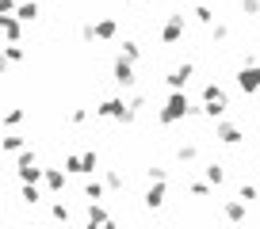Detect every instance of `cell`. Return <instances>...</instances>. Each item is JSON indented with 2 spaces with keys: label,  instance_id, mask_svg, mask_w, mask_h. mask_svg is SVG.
Instances as JSON below:
<instances>
[{
  "label": "cell",
  "instance_id": "6da1fadb",
  "mask_svg": "<svg viewBox=\"0 0 260 229\" xmlns=\"http://www.w3.org/2000/svg\"><path fill=\"white\" fill-rule=\"evenodd\" d=\"M184 119H199V107L187 99V92H172V96L165 99V107H157V123L176 126V123H184Z\"/></svg>",
  "mask_w": 260,
  "mask_h": 229
},
{
  "label": "cell",
  "instance_id": "7a4b0ae2",
  "mask_svg": "<svg viewBox=\"0 0 260 229\" xmlns=\"http://www.w3.org/2000/svg\"><path fill=\"white\" fill-rule=\"evenodd\" d=\"M96 119H115V123L130 126L138 114L126 107V99H122V96H107V99H100V103H96Z\"/></svg>",
  "mask_w": 260,
  "mask_h": 229
},
{
  "label": "cell",
  "instance_id": "3957f363",
  "mask_svg": "<svg viewBox=\"0 0 260 229\" xmlns=\"http://www.w3.org/2000/svg\"><path fill=\"white\" fill-rule=\"evenodd\" d=\"M184 27H187V16H180V12H172V16L165 19V27H161V34H157V39H161L165 46H176V42L184 39Z\"/></svg>",
  "mask_w": 260,
  "mask_h": 229
},
{
  "label": "cell",
  "instance_id": "277c9868",
  "mask_svg": "<svg viewBox=\"0 0 260 229\" xmlns=\"http://www.w3.org/2000/svg\"><path fill=\"white\" fill-rule=\"evenodd\" d=\"M111 81L119 84L122 92H126V88H134V84H138V69L130 65L126 57H115V65H111Z\"/></svg>",
  "mask_w": 260,
  "mask_h": 229
},
{
  "label": "cell",
  "instance_id": "5b68a950",
  "mask_svg": "<svg viewBox=\"0 0 260 229\" xmlns=\"http://www.w3.org/2000/svg\"><path fill=\"white\" fill-rule=\"evenodd\" d=\"M214 138H218L222 145L234 149V145H241V141H245V134H241V126H237V123H230V119H218V123H214Z\"/></svg>",
  "mask_w": 260,
  "mask_h": 229
},
{
  "label": "cell",
  "instance_id": "8992f818",
  "mask_svg": "<svg viewBox=\"0 0 260 229\" xmlns=\"http://www.w3.org/2000/svg\"><path fill=\"white\" fill-rule=\"evenodd\" d=\"M191 77H195V65H191V61H180V65L172 69L169 77H165V84H169L172 92H187V84H191Z\"/></svg>",
  "mask_w": 260,
  "mask_h": 229
},
{
  "label": "cell",
  "instance_id": "52a82bcc",
  "mask_svg": "<svg viewBox=\"0 0 260 229\" xmlns=\"http://www.w3.org/2000/svg\"><path fill=\"white\" fill-rule=\"evenodd\" d=\"M237 88H241L245 96H256L260 92V61L256 65H241L237 69Z\"/></svg>",
  "mask_w": 260,
  "mask_h": 229
},
{
  "label": "cell",
  "instance_id": "ba28073f",
  "mask_svg": "<svg viewBox=\"0 0 260 229\" xmlns=\"http://www.w3.org/2000/svg\"><path fill=\"white\" fill-rule=\"evenodd\" d=\"M222 218H226L230 225H241V221L249 218V206H245L241 199H222Z\"/></svg>",
  "mask_w": 260,
  "mask_h": 229
},
{
  "label": "cell",
  "instance_id": "9c48e42d",
  "mask_svg": "<svg viewBox=\"0 0 260 229\" xmlns=\"http://www.w3.org/2000/svg\"><path fill=\"white\" fill-rule=\"evenodd\" d=\"M92 34H96V42H111L115 34H119V19H115V16L96 19V23H92Z\"/></svg>",
  "mask_w": 260,
  "mask_h": 229
},
{
  "label": "cell",
  "instance_id": "30bf717a",
  "mask_svg": "<svg viewBox=\"0 0 260 229\" xmlns=\"http://www.w3.org/2000/svg\"><path fill=\"white\" fill-rule=\"evenodd\" d=\"M165 195H169V187H165V183H149V187H146V210H161V206H165Z\"/></svg>",
  "mask_w": 260,
  "mask_h": 229
},
{
  "label": "cell",
  "instance_id": "8fae6325",
  "mask_svg": "<svg viewBox=\"0 0 260 229\" xmlns=\"http://www.w3.org/2000/svg\"><path fill=\"white\" fill-rule=\"evenodd\" d=\"M119 57H126L130 65H138V61H142V42L138 39H122L119 42Z\"/></svg>",
  "mask_w": 260,
  "mask_h": 229
},
{
  "label": "cell",
  "instance_id": "7c38bea8",
  "mask_svg": "<svg viewBox=\"0 0 260 229\" xmlns=\"http://www.w3.org/2000/svg\"><path fill=\"white\" fill-rule=\"evenodd\" d=\"M203 103H222V107H230V96L222 92V84L207 81V84H203Z\"/></svg>",
  "mask_w": 260,
  "mask_h": 229
},
{
  "label": "cell",
  "instance_id": "4fadbf2b",
  "mask_svg": "<svg viewBox=\"0 0 260 229\" xmlns=\"http://www.w3.org/2000/svg\"><path fill=\"white\" fill-rule=\"evenodd\" d=\"M203 176H207V187H222V183H226V164H218V161H214V164H207V168H203Z\"/></svg>",
  "mask_w": 260,
  "mask_h": 229
},
{
  "label": "cell",
  "instance_id": "5bb4252c",
  "mask_svg": "<svg viewBox=\"0 0 260 229\" xmlns=\"http://www.w3.org/2000/svg\"><path fill=\"white\" fill-rule=\"evenodd\" d=\"M104 187L107 191H126V176L119 168H104Z\"/></svg>",
  "mask_w": 260,
  "mask_h": 229
},
{
  "label": "cell",
  "instance_id": "9a60e30c",
  "mask_svg": "<svg viewBox=\"0 0 260 229\" xmlns=\"http://www.w3.org/2000/svg\"><path fill=\"white\" fill-rule=\"evenodd\" d=\"M104 195H107L104 180H88L84 183V199H88V203H104Z\"/></svg>",
  "mask_w": 260,
  "mask_h": 229
},
{
  "label": "cell",
  "instance_id": "2e32d148",
  "mask_svg": "<svg viewBox=\"0 0 260 229\" xmlns=\"http://www.w3.org/2000/svg\"><path fill=\"white\" fill-rule=\"evenodd\" d=\"M195 157H199V145H195V141H180L176 145V161L180 164H191Z\"/></svg>",
  "mask_w": 260,
  "mask_h": 229
},
{
  "label": "cell",
  "instance_id": "e0dca14e",
  "mask_svg": "<svg viewBox=\"0 0 260 229\" xmlns=\"http://www.w3.org/2000/svg\"><path fill=\"white\" fill-rule=\"evenodd\" d=\"M107 218H111V210H107L104 203H88V221L92 225H104Z\"/></svg>",
  "mask_w": 260,
  "mask_h": 229
},
{
  "label": "cell",
  "instance_id": "ac0fdd59",
  "mask_svg": "<svg viewBox=\"0 0 260 229\" xmlns=\"http://www.w3.org/2000/svg\"><path fill=\"white\" fill-rule=\"evenodd\" d=\"M46 187L54 191V195H57V191H65V172L61 168H46Z\"/></svg>",
  "mask_w": 260,
  "mask_h": 229
},
{
  "label": "cell",
  "instance_id": "d6986e66",
  "mask_svg": "<svg viewBox=\"0 0 260 229\" xmlns=\"http://www.w3.org/2000/svg\"><path fill=\"white\" fill-rule=\"evenodd\" d=\"M234 199H241L245 206H252V203H256V199H260V195H256V183H241V187H237V195H234Z\"/></svg>",
  "mask_w": 260,
  "mask_h": 229
},
{
  "label": "cell",
  "instance_id": "ffe728a7",
  "mask_svg": "<svg viewBox=\"0 0 260 229\" xmlns=\"http://www.w3.org/2000/svg\"><path fill=\"white\" fill-rule=\"evenodd\" d=\"M81 172H84V176H92V172H100V157L92 153V149H88V153H81Z\"/></svg>",
  "mask_w": 260,
  "mask_h": 229
},
{
  "label": "cell",
  "instance_id": "44dd1931",
  "mask_svg": "<svg viewBox=\"0 0 260 229\" xmlns=\"http://www.w3.org/2000/svg\"><path fill=\"white\" fill-rule=\"evenodd\" d=\"M146 176H149V183H169V168H161V164H149Z\"/></svg>",
  "mask_w": 260,
  "mask_h": 229
},
{
  "label": "cell",
  "instance_id": "7402d4cb",
  "mask_svg": "<svg viewBox=\"0 0 260 229\" xmlns=\"http://www.w3.org/2000/svg\"><path fill=\"white\" fill-rule=\"evenodd\" d=\"M0 31L8 34V39H19V19H12V16H0Z\"/></svg>",
  "mask_w": 260,
  "mask_h": 229
},
{
  "label": "cell",
  "instance_id": "603a6c76",
  "mask_svg": "<svg viewBox=\"0 0 260 229\" xmlns=\"http://www.w3.org/2000/svg\"><path fill=\"white\" fill-rule=\"evenodd\" d=\"M65 176H69V172H73V176H84V172H81V153H69V157H65Z\"/></svg>",
  "mask_w": 260,
  "mask_h": 229
},
{
  "label": "cell",
  "instance_id": "cb8c5ba5",
  "mask_svg": "<svg viewBox=\"0 0 260 229\" xmlns=\"http://www.w3.org/2000/svg\"><path fill=\"white\" fill-rule=\"evenodd\" d=\"M191 16H195V19H199V23H207V27H211V23H214V12H211V8H207V4H195V8H191Z\"/></svg>",
  "mask_w": 260,
  "mask_h": 229
},
{
  "label": "cell",
  "instance_id": "d4e9b609",
  "mask_svg": "<svg viewBox=\"0 0 260 229\" xmlns=\"http://www.w3.org/2000/svg\"><path fill=\"white\" fill-rule=\"evenodd\" d=\"M187 195H191V199H207V195H211V187H207L203 180H191V183H187Z\"/></svg>",
  "mask_w": 260,
  "mask_h": 229
},
{
  "label": "cell",
  "instance_id": "484cf974",
  "mask_svg": "<svg viewBox=\"0 0 260 229\" xmlns=\"http://www.w3.org/2000/svg\"><path fill=\"white\" fill-rule=\"evenodd\" d=\"M16 16H19V19H27V23H31V19L39 16V4H19V8H16Z\"/></svg>",
  "mask_w": 260,
  "mask_h": 229
},
{
  "label": "cell",
  "instance_id": "4316f807",
  "mask_svg": "<svg viewBox=\"0 0 260 229\" xmlns=\"http://www.w3.org/2000/svg\"><path fill=\"white\" fill-rule=\"evenodd\" d=\"M211 39H214V42H226V39H230V27H226V23H211Z\"/></svg>",
  "mask_w": 260,
  "mask_h": 229
},
{
  "label": "cell",
  "instance_id": "83f0119b",
  "mask_svg": "<svg viewBox=\"0 0 260 229\" xmlns=\"http://www.w3.org/2000/svg\"><path fill=\"white\" fill-rule=\"evenodd\" d=\"M19 176H23L27 183H35V180L42 176V168H35V164H23V168H19Z\"/></svg>",
  "mask_w": 260,
  "mask_h": 229
},
{
  "label": "cell",
  "instance_id": "f1b7e54d",
  "mask_svg": "<svg viewBox=\"0 0 260 229\" xmlns=\"http://www.w3.org/2000/svg\"><path fill=\"white\" fill-rule=\"evenodd\" d=\"M241 12L245 16H260V0H241Z\"/></svg>",
  "mask_w": 260,
  "mask_h": 229
},
{
  "label": "cell",
  "instance_id": "f546056e",
  "mask_svg": "<svg viewBox=\"0 0 260 229\" xmlns=\"http://www.w3.org/2000/svg\"><path fill=\"white\" fill-rule=\"evenodd\" d=\"M39 199H42V191H39V187H31V183H27V187H23V203H39Z\"/></svg>",
  "mask_w": 260,
  "mask_h": 229
},
{
  "label": "cell",
  "instance_id": "4dcf8cb0",
  "mask_svg": "<svg viewBox=\"0 0 260 229\" xmlns=\"http://www.w3.org/2000/svg\"><path fill=\"white\" fill-rule=\"evenodd\" d=\"M54 218H57V221H69V206H65V203H54Z\"/></svg>",
  "mask_w": 260,
  "mask_h": 229
},
{
  "label": "cell",
  "instance_id": "1f68e13d",
  "mask_svg": "<svg viewBox=\"0 0 260 229\" xmlns=\"http://www.w3.org/2000/svg\"><path fill=\"white\" fill-rule=\"evenodd\" d=\"M4 123H8V126H16V123H23V111H19V107H16V111H8V114H4Z\"/></svg>",
  "mask_w": 260,
  "mask_h": 229
},
{
  "label": "cell",
  "instance_id": "d6a6232c",
  "mask_svg": "<svg viewBox=\"0 0 260 229\" xmlns=\"http://www.w3.org/2000/svg\"><path fill=\"white\" fill-rule=\"evenodd\" d=\"M84 119H88V111H84V107H77V111H73V114H69V123H73V126H81V123H84Z\"/></svg>",
  "mask_w": 260,
  "mask_h": 229
},
{
  "label": "cell",
  "instance_id": "836d02e7",
  "mask_svg": "<svg viewBox=\"0 0 260 229\" xmlns=\"http://www.w3.org/2000/svg\"><path fill=\"white\" fill-rule=\"evenodd\" d=\"M81 39H84V42H96V34H92V23L81 27Z\"/></svg>",
  "mask_w": 260,
  "mask_h": 229
},
{
  "label": "cell",
  "instance_id": "e575fe53",
  "mask_svg": "<svg viewBox=\"0 0 260 229\" xmlns=\"http://www.w3.org/2000/svg\"><path fill=\"white\" fill-rule=\"evenodd\" d=\"M16 8V0H0V16H4V12H12Z\"/></svg>",
  "mask_w": 260,
  "mask_h": 229
},
{
  "label": "cell",
  "instance_id": "d590c367",
  "mask_svg": "<svg viewBox=\"0 0 260 229\" xmlns=\"http://www.w3.org/2000/svg\"><path fill=\"white\" fill-rule=\"evenodd\" d=\"M100 229H119V221H115V218H107V221H104Z\"/></svg>",
  "mask_w": 260,
  "mask_h": 229
},
{
  "label": "cell",
  "instance_id": "8d00e7d4",
  "mask_svg": "<svg viewBox=\"0 0 260 229\" xmlns=\"http://www.w3.org/2000/svg\"><path fill=\"white\" fill-rule=\"evenodd\" d=\"M84 229H100V225H92V221H88V225H84Z\"/></svg>",
  "mask_w": 260,
  "mask_h": 229
},
{
  "label": "cell",
  "instance_id": "74e56055",
  "mask_svg": "<svg viewBox=\"0 0 260 229\" xmlns=\"http://www.w3.org/2000/svg\"><path fill=\"white\" fill-rule=\"evenodd\" d=\"M256 153H260V141H256Z\"/></svg>",
  "mask_w": 260,
  "mask_h": 229
},
{
  "label": "cell",
  "instance_id": "f35d334b",
  "mask_svg": "<svg viewBox=\"0 0 260 229\" xmlns=\"http://www.w3.org/2000/svg\"><path fill=\"white\" fill-rule=\"evenodd\" d=\"M256 195H260V187H256Z\"/></svg>",
  "mask_w": 260,
  "mask_h": 229
}]
</instances>
